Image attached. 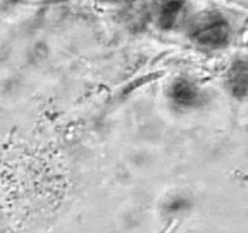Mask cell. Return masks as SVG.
<instances>
[{"label":"cell","mask_w":248,"mask_h":233,"mask_svg":"<svg viewBox=\"0 0 248 233\" xmlns=\"http://www.w3.org/2000/svg\"><path fill=\"white\" fill-rule=\"evenodd\" d=\"M199 38L210 45H220L224 43L229 34V28L220 16H210L201 22L198 27Z\"/></svg>","instance_id":"1"},{"label":"cell","mask_w":248,"mask_h":233,"mask_svg":"<svg viewBox=\"0 0 248 233\" xmlns=\"http://www.w3.org/2000/svg\"><path fill=\"white\" fill-rule=\"evenodd\" d=\"M230 86L236 95L248 94V62L240 61L234 67L229 75Z\"/></svg>","instance_id":"2"}]
</instances>
